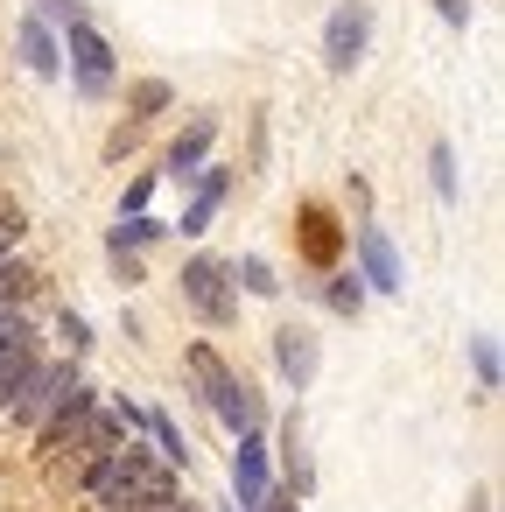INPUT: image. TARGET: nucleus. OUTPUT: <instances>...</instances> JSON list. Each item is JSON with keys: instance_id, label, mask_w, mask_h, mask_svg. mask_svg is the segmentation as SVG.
<instances>
[{"instance_id": "cd10ccee", "label": "nucleus", "mask_w": 505, "mask_h": 512, "mask_svg": "<svg viewBox=\"0 0 505 512\" xmlns=\"http://www.w3.org/2000/svg\"><path fill=\"white\" fill-rule=\"evenodd\" d=\"M435 15H442L449 29H470V15H477V0H435Z\"/></svg>"}, {"instance_id": "20e7f679", "label": "nucleus", "mask_w": 505, "mask_h": 512, "mask_svg": "<svg viewBox=\"0 0 505 512\" xmlns=\"http://www.w3.org/2000/svg\"><path fill=\"white\" fill-rule=\"evenodd\" d=\"M176 288H183V309L197 323H211V330H232L239 323V288H232V267L218 253H190L183 274H176Z\"/></svg>"}, {"instance_id": "bb28decb", "label": "nucleus", "mask_w": 505, "mask_h": 512, "mask_svg": "<svg viewBox=\"0 0 505 512\" xmlns=\"http://www.w3.org/2000/svg\"><path fill=\"white\" fill-rule=\"evenodd\" d=\"M36 365V351H22V358H8L0 365V414H8V400H15V386H22V372Z\"/></svg>"}, {"instance_id": "a211bd4d", "label": "nucleus", "mask_w": 505, "mask_h": 512, "mask_svg": "<svg viewBox=\"0 0 505 512\" xmlns=\"http://www.w3.org/2000/svg\"><path fill=\"white\" fill-rule=\"evenodd\" d=\"M358 302H365L358 267H330V274H323V309H330V316H358Z\"/></svg>"}, {"instance_id": "0eeeda50", "label": "nucleus", "mask_w": 505, "mask_h": 512, "mask_svg": "<svg viewBox=\"0 0 505 512\" xmlns=\"http://www.w3.org/2000/svg\"><path fill=\"white\" fill-rule=\"evenodd\" d=\"M92 407H99V386H92V379H78V386H71V393L36 421V463H50L57 449H71V442H78V428L92 421Z\"/></svg>"}, {"instance_id": "c756f323", "label": "nucleus", "mask_w": 505, "mask_h": 512, "mask_svg": "<svg viewBox=\"0 0 505 512\" xmlns=\"http://www.w3.org/2000/svg\"><path fill=\"white\" fill-rule=\"evenodd\" d=\"M36 8H43V22H71V15H78V0H36Z\"/></svg>"}, {"instance_id": "f3484780", "label": "nucleus", "mask_w": 505, "mask_h": 512, "mask_svg": "<svg viewBox=\"0 0 505 512\" xmlns=\"http://www.w3.org/2000/svg\"><path fill=\"white\" fill-rule=\"evenodd\" d=\"M225 267H232V288H246V295H260V302L281 295V274H274L260 253H239V260H225Z\"/></svg>"}, {"instance_id": "6e6552de", "label": "nucleus", "mask_w": 505, "mask_h": 512, "mask_svg": "<svg viewBox=\"0 0 505 512\" xmlns=\"http://www.w3.org/2000/svg\"><path fill=\"white\" fill-rule=\"evenodd\" d=\"M239 449H232V505L239 512H253L260 498H267V484H274V442H267V428H246V435H232Z\"/></svg>"}, {"instance_id": "393cba45", "label": "nucleus", "mask_w": 505, "mask_h": 512, "mask_svg": "<svg viewBox=\"0 0 505 512\" xmlns=\"http://www.w3.org/2000/svg\"><path fill=\"white\" fill-rule=\"evenodd\" d=\"M155 176H162V169H141V176L120 190V218H134V211H148V204H155Z\"/></svg>"}, {"instance_id": "7c9ffc66", "label": "nucleus", "mask_w": 505, "mask_h": 512, "mask_svg": "<svg viewBox=\"0 0 505 512\" xmlns=\"http://www.w3.org/2000/svg\"><path fill=\"white\" fill-rule=\"evenodd\" d=\"M463 512H491V484H477V491H470V505H463Z\"/></svg>"}, {"instance_id": "dca6fc26", "label": "nucleus", "mask_w": 505, "mask_h": 512, "mask_svg": "<svg viewBox=\"0 0 505 512\" xmlns=\"http://www.w3.org/2000/svg\"><path fill=\"white\" fill-rule=\"evenodd\" d=\"M113 99H127V120H162V113L176 106V85H169V78H134V85H120Z\"/></svg>"}, {"instance_id": "4468645a", "label": "nucleus", "mask_w": 505, "mask_h": 512, "mask_svg": "<svg viewBox=\"0 0 505 512\" xmlns=\"http://www.w3.org/2000/svg\"><path fill=\"white\" fill-rule=\"evenodd\" d=\"M211 141H218V120H211V113H197V120H190V127H183L176 141H169L162 169H169L176 183H190V176H197V169L211 162Z\"/></svg>"}, {"instance_id": "423d86ee", "label": "nucleus", "mask_w": 505, "mask_h": 512, "mask_svg": "<svg viewBox=\"0 0 505 512\" xmlns=\"http://www.w3.org/2000/svg\"><path fill=\"white\" fill-rule=\"evenodd\" d=\"M344 246H351V232H344L337 211H323V204H302V211H295V253H302L316 274L344 267Z\"/></svg>"}, {"instance_id": "412c9836", "label": "nucleus", "mask_w": 505, "mask_h": 512, "mask_svg": "<svg viewBox=\"0 0 505 512\" xmlns=\"http://www.w3.org/2000/svg\"><path fill=\"white\" fill-rule=\"evenodd\" d=\"M428 183H435V197H442V204H456V197H463V176H456V148H449V141H435V148H428Z\"/></svg>"}, {"instance_id": "b1692460", "label": "nucleus", "mask_w": 505, "mask_h": 512, "mask_svg": "<svg viewBox=\"0 0 505 512\" xmlns=\"http://www.w3.org/2000/svg\"><path fill=\"white\" fill-rule=\"evenodd\" d=\"M50 323H57V337H64V351H92V323H85L78 309H64V302H57V309H50Z\"/></svg>"}, {"instance_id": "aec40b11", "label": "nucleus", "mask_w": 505, "mask_h": 512, "mask_svg": "<svg viewBox=\"0 0 505 512\" xmlns=\"http://www.w3.org/2000/svg\"><path fill=\"white\" fill-rule=\"evenodd\" d=\"M155 239H169V225L148 218V211H134V218H120V225L106 232V246H120V253H141V246H155Z\"/></svg>"}, {"instance_id": "9d476101", "label": "nucleus", "mask_w": 505, "mask_h": 512, "mask_svg": "<svg viewBox=\"0 0 505 512\" xmlns=\"http://www.w3.org/2000/svg\"><path fill=\"white\" fill-rule=\"evenodd\" d=\"M225 197H232V169H225V162H204V169L190 176V204H183V218H176L169 232L204 239V232H211V218L225 211Z\"/></svg>"}, {"instance_id": "5701e85b", "label": "nucleus", "mask_w": 505, "mask_h": 512, "mask_svg": "<svg viewBox=\"0 0 505 512\" xmlns=\"http://www.w3.org/2000/svg\"><path fill=\"white\" fill-rule=\"evenodd\" d=\"M470 372H477V386H484V393H498V372H505V365H498V337H491V330H477V337H470Z\"/></svg>"}, {"instance_id": "a878e982", "label": "nucleus", "mask_w": 505, "mask_h": 512, "mask_svg": "<svg viewBox=\"0 0 505 512\" xmlns=\"http://www.w3.org/2000/svg\"><path fill=\"white\" fill-rule=\"evenodd\" d=\"M106 267H113V281H120V288H141V281H148V260H141V253L106 246Z\"/></svg>"}, {"instance_id": "7ed1b4c3", "label": "nucleus", "mask_w": 505, "mask_h": 512, "mask_svg": "<svg viewBox=\"0 0 505 512\" xmlns=\"http://www.w3.org/2000/svg\"><path fill=\"white\" fill-rule=\"evenodd\" d=\"M85 379V351H36V365L22 372V386H15V400H8V414H0V421H22V428H36L71 386Z\"/></svg>"}, {"instance_id": "39448f33", "label": "nucleus", "mask_w": 505, "mask_h": 512, "mask_svg": "<svg viewBox=\"0 0 505 512\" xmlns=\"http://www.w3.org/2000/svg\"><path fill=\"white\" fill-rule=\"evenodd\" d=\"M365 50H372V8H365V0H337L330 22H323V64H330V78H358Z\"/></svg>"}, {"instance_id": "2f4dec72", "label": "nucleus", "mask_w": 505, "mask_h": 512, "mask_svg": "<svg viewBox=\"0 0 505 512\" xmlns=\"http://www.w3.org/2000/svg\"><path fill=\"white\" fill-rule=\"evenodd\" d=\"M218 512H239V505H218Z\"/></svg>"}, {"instance_id": "f03ea898", "label": "nucleus", "mask_w": 505, "mask_h": 512, "mask_svg": "<svg viewBox=\"0 0 505 512\" xmlns=\"http://www.w3.org/2000/svg\"><path fill=\"white\" fill-rule=\"evenodd\" d=\"M57 43H64V78L78 85V99H85V106H106V99L120 92V57H113V43L99 36V22L78 8Z\"/></svg>"}, {"instance_id": "1a4fd4ad", "label": "nucleus", "mask_w": 505, "mask_h": 512, "mask_svg": "<svg viewBox=\"0 0 505 512\" xmlns=\"http://www.w3.org/2000/svg\"><path fill=\"white\" fill-rule=\"evenodd\" d=\"M358 281H365V295H400V281H407V267H400V246L372 225V218H358Z\"/></svg>"}, {"instance_id": "ddd939ff", "label": "nucleus", "mask_w": 505, "mask_h": 512, "mask_svg": "<svg viewBox=\"0 0 505 512\" xmlns=\"http://www.w3.org/2000/svg\"><path fill=\"white\" fill-rule=\"evenodd\" d=\"M274 484L295 491V498L316 491V470H309V449H302V407H295V414L281 421V435H274Z\"/></svg>"}, {"instance_id": "2eb2a0df", "label": "nucleus", "mask_w": 505, "mask_h": 512, "mask_svg": "<svg viewBox=\"0 0 505 512\" xmlns=\"http://www.w3.org/2000/svg\"><path fill=\"white\" fill-rule=\"evenodd\" d=\"M141 435H148L176 470H190V463H197V449H190V435L176 428V414H169V407H141Z\"/></svg>"}, {"instance_id": "c85d7f7f", "label": "nucleus", "mask_w": 505, "mask_h": 512, "mask_svg": "<svg viewBox=\"0 0 505 512\" xmlns=\"http://www.w3.org/2000/svg\"><path fill=\"white\" fill-rule=\"evenodd\" d=\"M253 512H302V498H295V491H281V484H267V498H260Z\"/></svg>"}, {"instance_id": "6ab92c4d", "label": "nucleus", "mask_w": 505, "mask_h": 512, "mask_svg": "<svg viewBox=\"0 0 505 512\" xmlns=\"http://www.w3.org/2000/svg\"><path fill=\"white\" fill-rule=\"evenodd\" d=\"M22 351H43L36 344V316L29 309H0V365L22 358Z\"/></svg>"}, {"instance_id": "f8f14e48", "label": "nucleus", "mask_w": 505, "mask_h": 512, "mask_svg": "<svg viewBox=\"0 0 505 512\" xmlns=\"http://www.w3.org/2000/svg\"><path fill=\"white\" fill-rule=\"evenodd\" d=\"M15 57H22V71L43 78V85L64 78V43H57V29H50L43 15H22V29H15Z\"/></svg>"}, {"instance_id": "4be33fe9", "label": "nucleus", "mask_w": 505, "mask_h": 512, "mask_svg": "<svg viewBox=\"0 0 505 512\" xmlns=\"http://www.w3.org/2000/svg\"><path fill=\"white\" fill-rule=\"evenodd\" d=\"M141 148H148V120H127V113H120V127L106 134V148H99V155L120 169V162H127V155H141Z\"/></svg>"}, {"instance_id": "f257e3e1", "label": "nucleus", "mask_w": 505, "mask_h": 512, "mask_svg": "<svg viewBox=\"0 0 505 512\" xmlns=\"http://www.w3.org/2000/svg\"><path fill=\"white\" fill-rule=\"evenodd\" d=\"M183 358H190L183 372H190V386H197L204 414H211V421H218L225 435L267 428V400H260V386H253V379H246V372H239V365H232V358H225L218 344H204V337H197V344H190Z\"/></svg>"}, {"instance_id": "9b49d317", "label": "nucleus", "mask_w": 505, "mask_h": 512, "mask_svg": "<svg viewBox=\"0 0 505 512\" xmlns=\"http://www.w3.org/2000/svg\"><path fill=\"white\" fill-rule=\"evenodd\" d=\"M274 372H281L295 393L316 386V372H323V344H316L309 323H281V330H274Z\"/></svg>"}]
</instances>
